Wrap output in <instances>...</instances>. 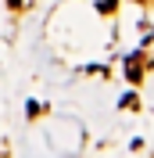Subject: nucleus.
<instances>
[{
    "instance_id": "obj_1",
    "label": "nucleus",
    "mask_w": 154,
    "mask_h": 158,
    "mask_svg": "<svg viewBox=\"0 0 154 158\" xmlns=\"http://www.w3.org/2000/svg\"><path fill=\"white\" fill-rule=\"evenodd\" d=\"M140 65H144V61H140V54H133V58L125 61V76H129V83H140Z\"/></svg>"
},
{
    "instance_id": "obj_2",
    "label": "nucleus",
    "mask_w": 154,
    "mask_h": 158,
    "mask_svg": "<svg viewBox=\"0 0 154 158\" xmlns=\"http://www.w3.org/2000/svg\"><path fill=\"white\" fill-rule=\"evenodd\" d=\"M97 11L107 15V11H115V0H97Z\"/></svg>"
},
{
    "instance_id": "obj_3",
    "label": "nucleus",
    "mask_w": 154,
    "mask_h": 158,
    "mask_svg": "<svg viewBox=\"0 0 154 158\" xmlns=\"http://www.w3.org/2000/svg\"><path fill=\"white\" fill-rule=\"evenodd\" d=\"M7 7H22V0H7Z\"/></svg>"
}]
</instances>
